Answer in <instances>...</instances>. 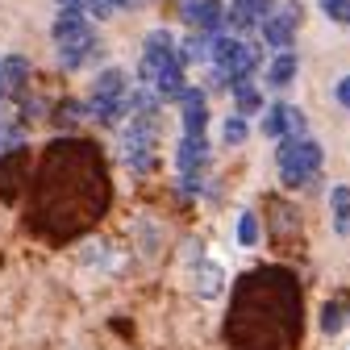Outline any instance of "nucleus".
Listing matches in <instances>:
<instances>
[{"label": "nucleus", "instance_id": "f257e3e1", "mask_svg": "<svg viewBox=\"0 0 350 350\" xmlns=\"http://www.w3.org/2000/svg\"><path fill=\"white\" fill-rule=\"evenodd\" d=\"M33 204H29V230H38L46 242H67L83 234L109 204L105 163L96 146L88 142H55L42 159Z\"/></svg>", "mask_w": 350, "mask_h": 350}, {"label": "nucleus", "instance_id": "f03ea898", "mask_svg": "<svg viewBox=\"0 0 350 350\" xmlns=\"http://www.w3.org/2000/svg\"><path fill=\"white\" fill-rule=\"evenodd\" d=\"M300 284L280 267H258L238 280L230 304L234 350H296L300 342Z\"/></svg>", "mask_w": 350, "mask_h": 350}, {"label": "nucleus", "instance_id": "7ed1b4c3", "mask_svg": "<svg viewBox=\"0 0 350 350\" xmlns=\"http://www.w3.org/2000/svg\"><path fill=\"white\" fill-rule=\"evenodd\" d=\"M275 163H280V180L288 188H304V184H313L317 171H321V146L313 138H284Z\"/></svg>", "mask_w": 350, "mask_h": 350}, {"label": "nucleus", "instance_id": "20e7f679", "mask_svg": "<svg viewBox=\"0 0 350 350\" xmlns=\"http://www.w3.org/2000/svg\"><path fill=\"white\" fill-rule=\"evenodd\" d=\"M55 42H59L63 67H79L83 55L92 51V25H88L79 13H63L59 25H55Z\"/></svg>", "mask_w": 350, "mask_h": 350}, {"label": "nucleus", "instance_id": "39448f33", "mask_svg": "<svg viewBox=\"0 0 350 350\" xmlns=\"http://www.w3.org/2000/svg\"><path fill=\"white\" fill-rule=\"evenodd\" d=\"M29 180H33V171H29V150L17 146L9 150L5 159H0V200H21V192H29Z\"/></svg>", "mask_w": 350, "mask_h": 350}, {"label": "nucleus", "instance_id": "423d86ee", "mask_svg": "<svg viewBox=\"0 0 350 350\" xmlns=\"http://www.w3.org/2000/svg\"><path fill=\"white\" fill-rule=\"evenodd\" d=\"M300 17H304L300 5H288V9L271 13L267 21H262V42H267V46H275V51H288L292 38H296V21H300Z\"/></svg>", "mask_w": 350, "mask_h": 350}, {"label": "nucleus", "instance_id": "0eeeda50", "mask_svg": "<svg viewBox=\"0 0 350 350\" xmlns=\"http://www.w3.org/2000/svg\"><path fill=\"white\" fill-rule=\"evenodd\" d=\"M184 13H188L196 33H221V25H226V5L221 0H188Z\"/></svg>", "mask_w": 350, "mask_h": 350}, {"label": "nucleus", "instance_id": "6e6552de", "mask_svg": "<svg viewBox=\"0 0 350 350\" xmlns=\"http://www.w3.org/2000/svg\"><path fill=\"white\" fill-rule=\"evenodd\" d=\"M204 163H208V142H204V134H184V142H180V171H184V180L200 184Z\"/></svg>", "mask_w": 350, "mask_h": 350}, {"label": "nucleus", "instance_id": "1a4fd4ad", "mask_svg": "<svg viewBox=\"0 0 350 350\" xmlns=\"http://www.w3.org/2000/svg\"><path fill=\"white\" fill-rule=\"evenodd\" d=\"M180 109H184V134H204V125H208V105H204V92H200V88H184Z\"/></svg>", "mask_w": 350, "mask_h": 350}, {"label": "nucleus", "instance_id": "9d476101", "mask_svg": "<svg viewBox=\"0 0 350 350\" xmlns=\"http://www.w3.org/2000/svg\"><path fill=\"white\" fill-rule=\"evenodd\" d=\"M292 75H296V55H292V51H280V55L271 59V67H267V83H271V88H288Z\"/></svg>", "mask_w": 350, "mask_h": 350}, {"label": "nucleus", "instance_id": "9b49d317", "mask_svg": "<svg viewBox=\"0 0 350 350\" xmlns=\"http://www.w3.org/2000/svg\"><path fill=\"white\" fill-rule=\"evenodd\" d=\"M329 208H334V230L338 234H350V188L346 184H338L329 192Z\"/></svg>", "mask_w": 350, "mask_h": 350}, {"label": "nucleus", "instance_id": "f8f14e48", "mask_svg": "<svg viewBox=\"0 0 350 350\" xmlns=\"http://www.w3.org/2000/svg\"><path fill=\"white\" fill-rule=\"evenodd\" d=\"M221 288H226V275L213 267V262H200L196 267V292L200 296H221Z\"/></svg>", "mask_w": 350, "mask_h": 350}, {"label": "nucleus", "instance_id": "ddd939ff", "mask_svg": "<svg viewBox=\"0 0 350 350\" xmlns=\"http://www.w3.org/2000/svg\"><path fill=\"white\" fill-rule=\"evenodd\" d=\"M208 51H213V33H192L180 51V63H200V59H208Z\"/></svg>", "mask_w": 350, "mask_h": 350}, {"label": "nucleus", "instance_id": "4468645a", "mask_svg": "<svg viewBox=\"0 0 350 350\" xmlns=\"http://www.w3.org/2000/svg\"><path fill=\"white\" fill-rule=\"evenodd\" d=\"M234 105H238V117H246V113H258V109H262L258 88H250V83H238V88H234Z\"/></svg>", "mask_w": 350, "mask_h": 350}, {"label": "nucleus", "instance_id": "2eb2a0df", "mask_svg": "<svg viewBox=\"0 0 350 350\" xmlns=\"http://www.w3.org/2000/svg\"><path fill=\"white\" fill-rule=\"evenodd\" d=\"M0 71H5V83H9V92H17V88L25 83V75H29V67H25V59H5V63H0Z\"/></svg>", "mask_w": 350, "mask_h": 350}, {"label": "nucleus", "instance_id": "dca6fc26", "mask_svg": "<svg viewBox=\"0 0 350 350\" xmlns=\"http://www.w3.org/2000/svg\"><path fill=\"white\" fill-rule=\"evenodd\" d=\"M121 88H125V75L117 67H109L100 79H96V96H121Z\"/></svg>", "mask_w": 350, "mask_h": 350}, {"label": "nucleus", "instance_id": "f3484780", "mask_svg": "<svg viewBox=\"0 0 350 350\" xmlns=\"http://www.w3.org/2000/svg\"><path fill=\"white\" fill-rule=\"evenodd\" d=\"M221 138H226L230 146H242V142H246V117H226Z\"/></svg>", "mask_w": 350, "mask_h": 350}, {"label": "nucleus", "instance_id": "a211bd4d", "mask_svg": "<svg viewBox=\"0 0 350 350\" xmlns=\"http://www.w3.org/2000/svg\"><path fill=\"white\" fill-rule=\"evenodd\" d=\"M238 242H242V246H254V242H258V217H254V213H242V217H238Z\"/></svg>", "mask_w": 350, "mask_h": 350}, {"label": "nucleus", "instance_id": "6ab92c4d", "mask_svg": "<svg viewBox=\"0 0 350 350\" xmlns=\"http://www.w3.org/2000/svg\"><path fill=\"white\" fill-rule=\"evenodd\" d=\"M321 325H325V334H338V329L346 325V309H342V304H325Z\"/></svg>", "mask_w": 350, "mask_h": 350}, {"label": "nucleus", "instance_id": "aec40b11", "mask_svg": "<svg viewBox=\"0 0 350 350\" xmlns=\"http://www.w3.org/2000/svg\"><path fill=\"white\" fill-rule=\"evenodd\" d=\"M321 13L334 21H350V0H321Z\"/></svg>", "mask_w": 350, "mask_h": 350}, {"label": "nucleus", "instance_id": "412c9836", "mask_svg": "<svg viewBox=\"0 0 350 350\" xmlns=\"http://www.w3.org/2000/svg\"><path fill=\"white\" fill-rule=\"evenodd\" d=\"M79 113H83V109H79L75 100H67V105H59V109H55V125H63V129H67V125H75V121H79Z\"/></svg>", "mask_w": 350, "mask_h": 350}, {"label": "nucleus", "instance_id": "4be33fe9", "mask_svg": "<svg viewBox=\"0 0 350 350\" xmlns=\"http://www.w3.org/2000/svg\"><path fill=\"white\" fill-rule=\"evenodd\" d=\"M338 105H346V109H350V75H346V79H338Z\"/></svg>", "mask_w": 350, "mask_h": 350}, {"label": "nucleus", "instance_id": "5701e85b", "mask_svg": "<svg viewBox=\"0 0 350 350\" xmlns=\"http://www.w3.org/2000/svg\"><path fill=\"white\" fill-rule=\"evenodd\" d=\"M59 5H63V13H79V9L88 5V0H59Z\"/></svg>", "mask_w": 350, "mask_h": 350}, {"label": "nucleus", "instance_id": "b1692460", "mask_svg": "<svg viewBox=\"0 0 350 350\" xmlns=\"http://www.w3.org/2000/svg\"><path fill=\"white\" fill-rule=\"evenodd\" d=\"M0 96H9V83H5V71H0Z\"/></svg>", "mask_w": 350, "mask_h": 350}]
</instances>
